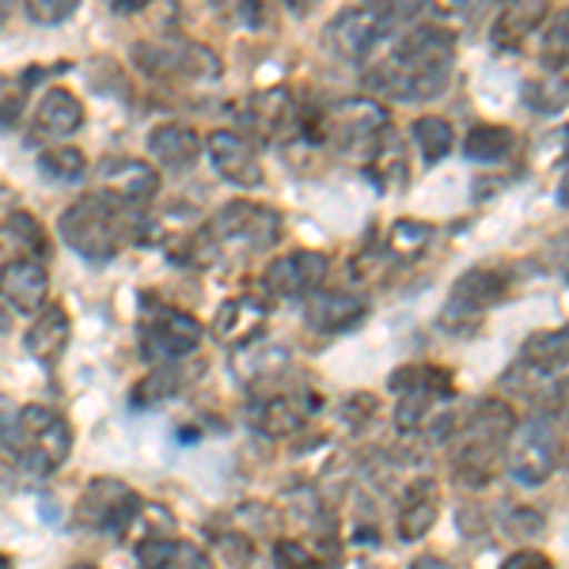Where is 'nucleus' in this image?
Segmentation results:
<instances>
[{"mask_svg": "<svg viewBox=\"0 0 569 569\" xmlns=\"http://www.w3.org/2000/svg\"><path fill=\"white\" fill-rule=\"evenodd\" d=\"M539 262H543L550 273H558L562 281H569V228L550 236L543 254H539Z\"/></svg>", "mask_w": 569, "mask_h": 569, "instance_id": "34", "label": "nucleus"}, {"mask_svg": "<svg viewBox=\"0 0 569 569\" xmlns=\"http://www.w3.org/2000/svg\"><path fill=\"white\" fill-rule=\"evenodd\" d=\"M433 240V228L429 224H418V220H399V224L391 228V251L395 254H421L426 251V243Z\"/></svg>", "mask_w": 569, "mask_h": 569, "instance_id": "32", "label": "nucleus"}, {"mask_svg": "<svg viewBox=\"0 0 569 569\" xmlns=\"http://www.w3.org/2000/svg\"><path fill=\"white\" fill-rule=\"evenodd\" d=\"M505 528H509V536H517V539H531L543 531V517H539L536 509H528V505H517V509H509Z\"/></svg>", "mask_w": 569, "mask_h": 569, "instance_id": "37", "label": "nucleus"}, {"mask_svg": "<svg viewBox=\"0 0 569 569\" xmlns=\"http://www.w3.org/2000/svg\"><path fill=\"white\" fill-rule=\"evenodd\" d=\"M498 569H555L543 550H512Z\"/></svg>", "mask_w": 569, "mask_h": 569, "instance_id": "38", "label": "nucleus"}, {"mask_svg": "<svg viewBox=\"0 0 569 569\" xmlns=\"http://www.w3.org/2000/svg\"><path fill=\"white\" fill-rule=\"evenodd\" d=\"M0 569H12V558H8V555H0Z\"/></svg>", "mask_w": 569, "mask_h": 569, "instance_id": "42", "label": "nucleus"}, {"mask_svg": "<svg viewBox=\"0 0 569 569\" xmlns=\"http://www.w3.org/2000/svg\"><path fill=\"white\" fill-rule=\"evenodd\" d=\"M440 512V490L433 479H415L402 490L399 501V517H395V528H399L402 543H418V539L429 536V528L437 525Z\"/></svg>", "mask_w": 569, "mask_h": 569, "instance_id": "19", "label": "nucleus"}, {"mask_svg": "<svg viewBox=\"0 0 569 569\" xmlns=\"http://www.w3.org/2000/svg\"><path fill=\"white\" fill-rule=\"evenodd\" d=\"M410 133H415V144H418V152H421V160H426V163H440L448 152H452L456 133H452V126H448L445 118H437V114L418 118V122L410 126Z\"/></svg>", "mask_w": 569, "mask_h": 569, "instance_id": "28", "label": "nucleus"}, {"mask_svg": "<svg viewBox=\"0 0 569 569\" xmlns=\"http://www.w3.org/2000/svg\"><path fill=\"white\" fill-rule=\"evenodd\" d=\"M421 20L418 4H369V8H350V12L335 16L327 27V42L350 66H365L376 42H383L388 34H407L410 27Z\"/></svg>", "mask_w": 569, "mask_h": 569, "instance_id": "5", "label": "nucleus"}, {"mask_svg": "<svg viewBox=\"0 0 569 569\" xmlns=\"http://www.w3.org/2000/svg\"><path fill=\"white\" fill-rule=\"evenodd\" d=\"M266 316H270V311H266L254 297H236V300H224V305H220L213 330H217L220 342L240 346V342H251V338L266 327Z\"/></svg>", "mask_w": 569, "mask_h": 569, "instance_id": "24", "label": "nucleus"}, {"mask_svg": "<svg viewBox=\"0 0 569 569\" xmlns=\"http://www.w3.org/2000/svg\"><path fill=\"white\" fill-rule=\"evenodd\" d=\"M209 149V163H213V171L220 179H228L232 187H262V163L259 156H254V144L247 141L243 133L236 130H217L209 133L206 141Z\"/></svg>", "mask_w": 569, "mask_h": 569, "instance_id": "14", "label": "nucleus"}, {"mask_svg": "<svg viewBox=\"0 0 569 569\" xmlns=\"http://www.w3.org/2000/svg\"><path fill=\"white\" fill-rule=\"evenodd\" d=\"M327 133L353 160H376L383 141H388V110L369 96L346 99V103L330 110Z\"/></svg>", "mask_w": 569, "mask_h": 569, "instance_id": "7", "label": "nucleus"}, {"mask_svg": "<svg viewBox=\"0 0 569 569\" xmlns=\"http://www.w3.org/2000/svg\"><path fill=\"white\" fill-rule=\"evenodd\" d=\"M550 415L569 418V372L555 383V391H550Z\"/></svg>", "mask_w": 569, "mask_h": 569, "instance_id": "39", "label": "nucleus"}, {"mask_svg": "<svg viewBox=\"0 0 569 569\" xmlns=\"http://www.w3.org/2000/svg\"><path fill=\"white\" fill-rule=\"evenodd\" d=\"M201 323L190 311L179 308H152L141 323V353L152 365H179L201 346Z\"/></svg>", "mask_w": 569, "mask_h": 569, "instance_id": "10", "label": "nucleus"}, {"mask_svg": "<svg viewBox=\"0 0 569 569\" xmlns=\"http://www.w3.org/2000/svg\"><path fill=\"white\" fill-rule=\"evenodd\" d=\"M46 297H50V278H46V266L31 254H20V259H8L0 266V300H4L12 311H23V316H39L46 308Z\"/></svg>", "mask_w": 569, "mask_h": 569, "instance_id": "16", "label": "nucleus"}, {"mask_svg": "<svg viewBox=\"0 0 569 569\" xmlns=\"http://www.w3.org/2000/svg\"><path fill=\"white\" fill-rule=\"evenodd\" d=\"M4 330H8V316L0 311V335H4Z\"/></svg>", "mask_w": 569, "mask_h": 569, "instance_id": "43", "label": "nucleus"}, {"mask_svg": "<svg viewBox=\"0 0 569 569\" xmlns=\"http://www.w3.org/2000/svg\"><path fill=\"white\" fill-rule=\"evenodd\" d=\"M505 460H509V475L520 486H543L555 475L558 460H562V445L555 433V415H531L528 421H520L509 437L505 448Z\"/></svg>", "mask_w": 569, "mask_h": 569, "instance_id": "6", "label": "nucleus"}, {"mask_svg": "<svg viewBox=\"0 0 569 569\" xmlns=\"http://www.w3.org/2000/svg\"><path fill=\"white\" fill-rule=\"evenodd\" d=\"M456 66V34L437 23H415L383 66L369 72V88L380 96L402 99V103H421V99H440L452 84Z\"/></svg>", "mask_w": 569, "mask_h": 569, "instance_id": "1", "label": "nucleus"}, {"mask_svg": "<svg viewBox=\"0 0 569 569\" xmlns=\"http://www.w3.org/2000/svg\"><path fill=\"white\" fill-rule=\"evenodd\" d=\"M69 569H96V566H69Z\"/></svg>", "mask_w": 569, "mask_h": 569, "instance_id": "44", "label": "nucleus"}, {"mask_svg": "<svg viewBox=\"0 0 569 569\" xmlns=\"http://www.w3.org/2000/svg\"><path fill=\"white\" fill-rule=\"evenodd\" d=\"M316 407H319L316 399L300 402V395H266V399H254L247 407V421L266 437H289L305 426Z\"/></svg>", "mask_w": 569, "mask_h": 569, "instance_id": "18", "label": "nucleus"}, {"mask_svg": "<svg viewBox=\"0 0 569 569\" xmlns=\"http://www.w3.org/2000/svg\"><path fill=\"white\" fill-rule=\"evenodd\" d=\"M525 103L539 114H558L569 107V72H550L547 80H528Z\"/></svg>", "mask_w": 569, "mask_h": 569, "instance_id": "30", "label": "nucleus"}, {"mask_svg": "<svg viewBox=\"0 0 569 569\" xmlns=\"http://www.w3.org/2000/svg\"><path fill=\"white\" fill-rule=\"evenodd\" d=\"M517 429V410L505 399H479L467 410L463 426L456 429V456L452 479L467 490H482L493 482L498 460H505V448Z\"/></svg>", "mask_w": 569, "mask_h": 569, "instance_id": "2", "label": "nucleus"}, {"mask_svg": "<svg viewBox=\"0 0 569 569\" xmlns=\"http://www.w3.org/2000/svg\"><path fill=\"white\" fill-rule=\"evenodd\" d=\"M327 273H330V259L323 251H289L266 266V289H270L273 297L300 300V297L319 292Z\"/></svg>", "mask_w": 569, "mask_h": 569, "instance_id": "13", "label": "nucleus"}, {"mask_svg": "<svg viewBox=\"0 0 569 569\" xmlns=\"http://www.w3.org/2000/svg\"><path fill=\"white\" fill-rule=\"evenodd\" d=\"M69 311L61 305H46L39 316H34V323L27 327L23 335V350L34 357L39 365H46V369H53V365L61 361V353H66L69 346Z\"/></svg>", "mask_w": 569, "mask_h": 569, "instance_id": "20", "label": "nucleus"}, {"mask_svg": "<svg viewBox=\"0 0 569 569\" xmlns=\"http://www.w3.org/2000/svg\"><path fill=\"white\" fill-rule=\"evenodd\" d=\"M149 156L168 171H190L201 156V137L190 126L163 122L149 133Z\"/></svg>", "mask_w": 569, "mask_h": 569, "instance_id": "23", "label": "nucleus"}, {"mask_svg": "<svg viewBox=\"0 0 569 569\" xmlns=\"http://www.w3.org/2000/svg\"><path fill=\"white\" fill-rule=\"evenodd\" d=\"M512 149H517V133H512L509 126H498V122L475 126L463 141V156L475 163H501V160H509Z\"/></svg>", "mask_w": 569, "mask_h": 569, "instance_id": "27", "label": "nucleus"}, {"mask_svg": "<svg viewBox=\"0 0 569 569\" xmlns=\"http://www.w3.org/2000/svg\"><path fill=\"white\" fill-rule=\"evenodd\" d=\"M369 316V300L353 292H323L308 305V327L319 335H346Z\"/></svg>", "mask_w": 569, "mask_h": 569, "instance_id": "22", "label": "nucleus"}, {"mask_svg": "<svg viewBox=\"0 0 569 569\" xmlns=\"http://www.w3.org/2000/svg\"><path fill=\"white\" fill-rule=\"evenodd\" d=\"M0 448L20 463L23 475L46 479L53 475L72 452L69 421L50 407H23L12 421L0 429Z\"/></svg>", "mask_w": 569, "mask_h": 569, "instance_id": "4", "label": "nucleus"}, {"mask_svg": "<svg viewBox=\"0 0 569 569\" xmlns=\"http://www.w3.org/2000/svg\"><path fill=\"white\" fill-rule=\"evenodd\" d=\"M84 126V103H80L72 91L50 88L42 96L39 110H34V141H61V137L77 133Z\"/></svg>", "mask_w": 569, "mask_h": 569, "instance_id": "21", "label": "nucleus"}, {"mask_svg": "<svg viewBox=\"0 0 569 569\" xmlns=\"http://www.w3.org/2000/svg\"><path fill=\"white\" fill-rule=\"evenodd\" d=\"M144 512V501L122 479H91L77 501V520L91 531H114L126 536L130 525Z\"/></svg>", "mask_w": 569, "mask_h": 569, "instance_id": "9", "label": "nucleus"}, {"mask_svg": "<svg viewBox=\"0 0 569 569\" xmlns=\"http://www.w3.org/2000/svg\"><path fill=\"white\" fill-rule=\"evenodd\" d=\"M144 72H171L182 80H213L220 77V58L198 42H144L133 50Z\"/></svg>", "mask_w": 569, "mask_h": 569, "instance_id": "12", "label": "nucleus"}, {"mask_svg": "<svg viewBox=\"0 0 569 569\" xmlns=\"http://www.w3.org/2000/svg\"><path fill=\"white\" fill-rule=\"evenodd\" d=\"M517 369H525L536 380H555L569 372V323L555 330H536L525 346H520Z\"/></svg>", "mask_w": 569, "mask_h": 569, "instance_id": "17", "label": "nucleus"}, {"mask_svg": "<svg viewBox=\"0 0 569 569\" xmlns=\"http://www.w3.org/2000/svg\"><path fill=\"white\" fill-rule=\"evenodd\" d=\"M273 566L278 569H323L319 566V558L311 555L305 543H297V539H281V543H273Z\"/></svg>", "mask_w": 569, "mask_h": 569, "instance_id": "33", "label": "nucleus"}, {"mask_svg": "<svg viewBox=\"0 0 569 569\" xmlns=\"http://www.w3.org/2000/svg\"><path fill=\"white\" fill-rule=\"evenodd\" d=\"M72 12H77V4H72V0H39V4H27L31 23H42V27L66 23Z\"/></svg>", "mask_w": 569, "mask_h": 569, "instance_id": "36", "label": "nucleus"}, {"mask_svg": "<svg viewBox=\"0 0 569 569\" xmlns=\"http://www.w3.org/2000/svg\"><path fill=\"white\" fill-rule=\"evenodd\" d=\"M213 232L220 240H232V243H243L251 251H262V247H273L281 240V217L278 209L270 206H259V201H228L220 206V213L213 217Z\"/></svg>", "mask_w": 569, "mask_h": 569, "instance_id": "11", "label": "nucleus"}, {"mask_svg": "<svg viewBox=\"0 0 569 569\" xmlns=\"http://www.w3.org/2000/svg\"><path fill=\"white\" fill-rule=\"evenodd\" d=\"M4 232L20 236L23 243H34V254H46V236H42L39 220H34L31 213H12L4 220Z\"/></svg>", "mask_w": 569, "mask_h": 569, "instance_id": "35", "label": "nucleus"}, {"mask_svg": "<svg viewBox=\"0 0 569 569\" xmlns=\"http://www.w3.org/2000/svg\"><path fill=\"white\" fill-rule=\"evenodd\" d=\"M137 562L141 569H213V558L194 543H182V539H144L137 550Z\"/></svg>", "mask_w": 569, "mask_h": 569, "instance_id": "25", "label": "nucleus"}, {"mask_svg": "<svg viewBox=\"0 0 569 569\" xmlns=\"http://www.w3.org/2000/svg\"><path fill=\"white\" fill-rule=\"evenodd\" d=\"M58 228H61V240L80 259L107 262L126 243H133L141 236V217L130 206H122L118 198L103 194V190H91V194H80L72 206H66Z\"/></svg>", "mask_w": 569, "mask_h": 569, "instance_id": "3", "label": "nucleus"}, {"mask_svg": "<svg viewBox=\"0 0 569 569\" xmlns=\"http://www.w3.org/2000/svg\"><path fill=\"white\" fill-rule=\"evenodd\" d=\"M39 168H42L50 179L77 182V179L88 171V160H84V152H77V149H46V152L39 156Z\"/></svg>", "mask_w": 569, "mask_h": 569, "instance_id": "31", "label": "nucleus"}, {"mask_svg": "<svg viewBox=\"0 0 569 569\" xmlns=\"http://www.w3.org/2000/svg\"><path fill=\"white\" fill-rule=\"evenodd\" d=\"M99 182H103V187H99L103 194L118 198L130 209H141L144 201H152L156 190H160V176L152 171V163L130 160V156H107V160L99 163Z\"/></svg>", "mask_w": 569, "mask_h": 569, "instance_id": "15", "label": "nucleus"}, {"mask_svg": "<svg viewBox=\"0 0 569 569\" xmlns=\"http://www.w3.org/2000/svg\"><path fill=\"white\" fill-rule=\"evenodd\" d=\"M410 569H452V562H445L440 555H421L410 562Z\"/></svg>", "mask_w": 569, "mask_h": 569, "instance_id": "40", "label": "nucleus"}, {"mask_svg": "<svg viewBox=\"0 0 569 569\" xmlns=\"http://www.w3.org/2000/svg\"><path fill=\"white\" fill-rule=\"evenodd\" d=\"M547 4H539V0H525V4H505L498 12V20H493V46L498 50H517L520 42L528 39L531 31H539V27L547 23Z\"/></svg>", "mask_w": 569, "mask_h": 569, "instance_id": "26", "label": "nucleus"}, {"mask_svg": "<svg viewBox=\"0 0 569 569\" xmlns=\"http://www.w3.org/2000/svg\"><path fill=\"white\" fill-rule=\"evenodd\" d=\"M539 58L547 61L550 72H566L569 66V8L547 16L543 23V39H539Z\"/></svg>", "mask_w": 569, "mask_h": 569, "instance_id": "29", "label": "nucleus"}, {"mask_svg": "<svg viewBox=\"0 0 569 569\" xmlns=\"http://www.w3.org/2000/svg\"><path fill=\"white\" fill-rule=\"evenodd\" d=\"M505 297H509V278H505L501 270H493V266H471V270L452 284V292H448L440 327L475 330L486 311L493 305H501Z\"/></svg>", "mask_w": 569, "mask_h": 569, "instance_id": "8", "label": "nucleus"}, {"mask_svg": "<svg viewBox=\"0 0 569 569\" xmlns=\"http://www.w3.org/2000/svg\"><path fill=\"white\" fill-rule=\"evenodd\" d=\"M558 198H562V206H569V176H566V182H562V190H558Z\"/></svg>", "mask_w": 569, "mask_h": 569, "instance_id": "41", "label": "nucleus"}]
</instances>
